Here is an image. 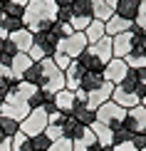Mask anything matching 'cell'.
<instances>
[{
  "label": "cell",
  "instance_id": "13",
  "mask_svg": "<svg viewBox=\"0 0 146 151\" xmlns=\"http://www.w3.org/2000/svg\"><path fill=\"white\" fill-rule=\"evenodd\" d=\"M84 74H87V70L79 65L77 60H72V65L65 70V89L77 92V89H79V84H82V79H84Z\"/></svg>",
  "mask_w": 146,
  "mask_h": 151
},
{
  "label": "cell",
  "instance_id": "22",
  "mask_svg": "<svg viewBox=\"0 0 146 151\" xmlns=\"http://www.w3.org/2000/svg\"><path fill=\"white\" fill-rule=\"evenodd\" d=\"M17 82H20V79L12 77V72H10V67H8V65H0V99L15 89Z\"/></svg>",
  "mask_w": 146,
  "mask_h": 151
},
{
  "label": "cell",
  "instance_id": "45",
  "mask_svg": "<svg viewBox=\"0 0 146 151\" xmlns=\"http://www.w3.org/2000/svg\"><path fill=\"white\" fill-rule=\"evenodd\" d=\"M55 3H57V8H62V5H72L74 0H55Z\"/></svg>",
  "mask_w": 146,
  "mask_h": 151
},
{
  "label": "cell",
  "instance_id": "51",
  "mask_svg": "<svg viewBox=\"0 0 146 151\" xmlns=\"http://www.w3.org/2000/svg\"><path fill=\"white\" fill-rule=\"evenodd\" d=\"M141 104H144V106H146V97H144V102H141Z\"/></svg>",
  "mask_w": 146,
  "mask_h": 151
},
{
  "label": "cell",
  "instance_id": "23",
  "mask_svg": "<svg viewBox=\"0 0 146 151\" xmlns=\"http://www.w3.org/2000/svg\"><path fill=\"white\" fill-rule=\"evenodd\" d=\"M69 116H74L79 124H84L87 129H89L92 124L97 122V111H94V109H89L87 104H77V106H74V111H72Z\"/></svg>",
  "mask_w": 146,
  "mask_h": 151
},
{
  "label": "cell",
  "instance_id": "2",
  "mask_svg": "<svg viewBox=\"0 0 146 151\" xmlns=\"http://www.w3.org/2000/svg\"><path fill=\"white\" fill-rule=\"evenodd\" d=\"M144 97H146V87L136 79V74L131 70H129V74H126V79L122 82V84H117L114 92H111V102H117L119 106H124V109L139 106L144 102Z\"/></svg>",
  "mask_w": 146,
  "mask_h": 151
},
{
  "label": "cell",
  "instance_id": "47",
  "mask_svg": "<svg viewBox=\"0 0 146 151\" xmlns=\"http://www.w3.org/2000/svg\"><path fill=\"white\" fill-rule=\"evenodd\" d=\"M104 3H106V5H111V8H117V3H119V0H104Z\"/></svg>",
  "mask_w": 146,
  "mask_h": 151
},
{
  "label": "cell",
  "instance_id": "41",
  "mask_svg": "<svg viewBox=\"0 0 146 151\" xmlns=\"http://www.w3.org/2000/svg\"><path fill=\"white\" fill-rule=\"evenodd\" d=\"M52 60H55V65H57V67H60V70H62V72H65V70H67V67H69V65H72V57H67V55H62V52H57V55H55V57H52Z\"/></svg>",
  "mask_w": 146,
  "mask_h": 151
},
{
  "label": "cell",
  "instance_id": "33",
  "mask_svg": "<svg viewBox=\"0 0 146 151\" xmlns=\"http://www.w3.org/2000/svg\"><path fill=\"white\" fill-rule=\"evenodd\" d=\"M22 79L30 82V84H37V87H40V82H42V65H40V62H35V65L30 67L27 72H25Z\"/></svg>",
  "mask_w": 146,
  "mask_h": 151
},
{
  "label": "cell",
  "instance_id": "4",
  "mask_svg": "<svg viewBox=\"0 0 146 151\" xmlns=\"http://www.w3.org/2000/svg\"><path fill=\"white\" fill-rule=\"evenodd\" d=\"M30 111H32V106L25 102V99L17 97L15 89L0 99V116H10V119H15V122H22Z\"/></svg>",
  "mask_w": 146,
  "mask_h": 151
},
{
  "label": "cell",
  "instance_id": "29",
  "mask_svg": "<svg viewBox=\"0 0 146 151\" xmlns=\"http://www.w3.org/2000/svg\"><path fill=\"white\" fill-rule=\"evenodd\" d=\"M17 55L15 45L8 40V37H0V65H10V60Z\"/></svg>",
  "mask_w": 146,
  "mask_h": 151
},
{
  "label": "cell",
  "instance_id": "19",
  "mask_svg": "<svg viewBox=\"0 0 146 151\" xmlns=\"http://www.w3.org/2000/svg\"><path fill=\"white\" fill-rule=\"evenodd\" d=\"M32 65H35V62L30 60V55L17 52L15 57L10 60V65H8V67H10V72H12V77H15V79H22V77H25V72H27Z\"/></svg>",
  "mask_w": 146,
  "mask_h": 151
},
{
  "label": "cell",
  "instance_id": "50",
  "mask_svg": "<svg viewBox=\"0 0 146 151\" xmlns=\"http://www.w3.org/2000/svg\"><path fill=\"white\" fill-rule=\"evenodd\" d=\"M3 5H5V0H0V12H3Z\"/></svg>",
  "mask_w": 146,
  "mask_h": 151
},
{
  "label": "cell",
  "instance_id": "17",
  "mask_svg": "<svg viewBox=\"0 0 146 151\" xmlns=\"http://www.w3.org/2000/svg\"><path fill=\"white\" fill-rule=\"evenodd\" d=\"M55 106H57V111H60V114L69 116V114L74 111V106H77L74 92H69V89H62V92H57V94H55Z\"/></svg>",
  "mask_w": 146,
  "mask_h": 151
},
{
  "label": "cell",
  "instance_id": "30",
  "mask_svg": "<svg viewBox=\"0 0 146 151\" xmlns=\"http://www.w3.org/2000/svg\"><path fill=\"white\" fill-rule=\"evenodd\" d=\"M17 131H20V122H15V119H10V116H0V134L3 136L12 139Z\"/></svg>",
  "mask_w": 146,
  "mask_h": 151
},
{
  "label": "cell",
  "instance_id": "21",
  "mask_svg": "<svg viewBox=\"0 0 146 151\" xmlns=\"http://www.w3.org/2000/svg\"><path fill=\"white\" fill-rule=\"evenodd\" d=\"M89 50H92L94 55H97V57H99L101 62H104V65H106L109 60H114V52H111V37H109V35H104L99 42L89 45Z\"/></svg>",
  "mask_w": 146,
  "mask_h": 151
},
{
  "label": "cell",
  "instance_id": "53",
  "mask_svg": "<svg viewBox=\"0 0 146 151\" xmlns=\"http://www.w3.org/2000/svg\"><path fill=\"white\" fill-rule=\"evenodd\" d=\"M141 151H146V149H141Z\"/></svg>",
  "mask_w": 146,
  "mask_h": 151
},
{
  "label": "cell",
  "instance_id": "11",
  "mask_svg": "<svg viewBox=\"0 0 146 151\" xmlns=\"http://www.w3.org/2000/svg\"><path fill=\"white\" fill-rule=\"evenodd\" d=\"M111 92H114V84L104 79V82H101V84H99L94 92H87V106L97 111L104 102H109V99H111Z\"/></svg>",
  "mask_w": 146,
  "mask_h": 151
},
{
  "label": "cell",
  "instance_id": "3",
  "mask_svg": "<svg viewBox=\"0 0 146 151\" xmlns=\"http://www.w3.org/2000/svg\"><path fill=\"white\" fill-rule=\"evenodd\" d=\"M42 65V82H40V89H45L47 94H57L65 89V72L55 65L52 57L47 60H40Z\"/></svg>",
  "mask_w": 146,
  "mask_h": 151
},
{
  "label": "cell",
  "instance_id": "25",
  "mask_svg": "<svg viewBox=\"0 0 146 151\" xmlns=\"http://www.w3.org/2000/svg\"><path fill=\"white\" fill-rule=\"evenodd\" d=\"M72 20L77 17V20H94L92 17V0H74L72 5Z\"/></svg>",
  "mask_w": 146,
  "mask_h": 151
},
{
  "label": "cell",
  "instance_id": "10",
  "mask_svg": "<svg viewBox=\"0 0 146 151\" xmlns=\"http://www.w3.org/2000/svg\"><path fill=\"white\" fill-rule=\"evenodd\" d=\"M101 74H104V79H106V82H111V84L117 87V84H122V82L126 79V74H129V67H126V62H124V60H117V57H114V60L106 62V67H104V72H101Z\"/></svg>",
  "mask_w": 146,
  "mask_h": 151
},
{
  "label": "cell",
  "instance_id": "1",
  "mask_svg": "<svg viewBox=\"0 0 146 151\" xmlns=\"http://www.w3.org/2000/svg\"><path fill=\"white\" fill-rule=\"evenodd\" d=\"M57 20V3L55 0H30L22 12V25L32 35L47 32Z\"/></svg>",
  "mask_w": 146,
  "mask_h": 151
},
{
  "label": "cell",
  "instance_id": "20",
  "mask_svg": "<svg viewBox=\"0 0 146 151\" xmlns=\"http://www.w3.org/2000/svg\"><path fill=\"white\" fill-rule=\"evenodd\" d=\"M77 62H79L82 67H84L87 72H104V67H106V65H104V62H101V60L97 57V55L92 52L89 47H87L84 52H82L79 57H77Z\"/></svg>",
  "mask_w": 146,
  "mask_h": 151
},
{
  "label": "cell",
  "instance_id": "27",
  "mask_svg": "<svg viewBox=\"0 0 146 151\" xmlns=\"http://www.w3.org/2000/svg\"><path fill=\"white\" fill-rule=\"evenodd\" d=\"M104 35H106V30H104V22H99V20H92V22H89V27L84 30V37H87V42H89V45L99 42Z\"/></svg>",
  "mask_w": 146,
  "mask_h": 151
},
{
  "label": "cell",
  "instance_id": "5",
  "mask_svg": "<svg viewBox=\"0 0 146 151\" xmlns=\"http://www.w3.org/2000/svg\"><path fill=\"white\" fill-rule=\"evenodd\" d=\"M57 45H60V40L50 32H37L35 35V45H32V50H30V60L32 62H40V60H47V57H55L57 55Z\"/></svg>",
  "mask_w": 146,
  "mask_h": 151
},
{
  "label": "cell",
  "instance_id": "48",
  "mask_svg": "<svg viewBox=\"0 0 146 151\" xmlns=\"http://www.w3.org/2000/svg\"><path fill=\"white\" fill-rule=\"evenodd\" d=\"M12 3H17V5H22V8H25V5H27L30 0H12Z\"/></svg>",
  "mask_w": 146,
  "mask_h": 151
},
{
  "label": "cell",
  "instance_id": "32",
  "mask_svg": "<svg viewBox=\"0 0 146 151\" xmlns=\"http://www.w3.org/2000/svg\"><path fill=\"white\" fill-rule=\"evenodd\" d=\"M50 32H52L57 40H62V37H69L74 30H72V25H69V22H60V20H55V22H52V27H50Z\"/></svg>",
  "mask_w": 146,
  "mask_h": 151
},
{
  "label": "cell",
  "instance_id": "36",
  "mask_svg": "<svg viewBox=\"0 0 146 151\" xmlns=\"http://www.w3.org/2000/svg\"><path fill=\"white\" fill-rule=\"evenodd\" d=\"M30 141H32V151H50V144H52L45 134H37V136H32Z\"/></svg>",
  "mask_w": 146,
  "mask_h": 151
},
{
  "label": "cell",
  "instance_id": "8",
  "mask_svg": "<svg viewBox=\"0 0 146 151\" xmlns=\"http://www.w3.org/2000/svg\"><path fill=\"white\" fill-rule=\"evenodd\" d=\"M87 47H89V42H87L84 32H72L69 37H62V40H60V45H57V52H62V55H67V57L77 60Z\"/></svg>",
  "mask_w": 146,
  "mask_h": 151
},
{
  "label": "cell",
  "instance_id": "42",
  "mask_svg": "<svg viewBox=\"0 0 146 151\" xmlns=\"http://www.w3.org/2000/svg\"><path fill=\"white\" fill-rule=\"evenodd\" d=\"M131 144H134V146L141 151V149H146V134L141 131V134H134V139H131Z\"/></svg>",
  "mask_w": 146,
  "mask_h": 151
},
{
  "label": "cell",
  "instance_id": "34",
  "mask_svg": "<svg viewBox=\"0 0 146 151\" xmlns=\"http://www.w3.org/2000/svg\"><path fill=\"white\" fill-rule=\"evenodd\" d=\"M22 12H25L22 5L12 3V0H5V5H3V15L5 17H22Z\"/></svg>",
  "mask_w": 146,
  "mask_h": 151
},
{
  "label": "cell",
  "instance_id": "7",
  "mask_svg": "<svg viewBox=\"0 0 146 151\" xmlns=\"http://www.w3.org/2000/svg\"><path fill=\"white\" fill-rule=\"evenodd\" d=\"M47 124H50V116H47V111L42 109V106H37V109H32L27 116L20 122V131L25 136H37V134H45V129H47Z\"/></svg>",
  "mask_w": 146,
  "mask_h": 151
},
{
  "label": "cell",
  "instance_id": "44",
  "mask_svg": "<svg viewBox=\"0 0 146 151\" xmlns=\"http://www.w3.org/2000/svg\"><path fill=\"white\" fill-rule=\"evenodd\" d=\"M0 151H12V139L3 136V139H0Z\"/></svg>",
  "mask_w": 146,
  "mask_h": 151
},
{
  "label": "cell",
  "instance_id": "14",
  "mask_svg": "<svg viewBox=\"0 0 146 151\" xmlns=\"http://www.w3.org/2000/svg\"><path fill=\"white\" fill-rule=\"evenodd\" d=\"M8 40L15 45L17 52H25V55H27L30 50H32V45H35V35L30 32L27 27H20L17 32H10V35H8Z\"/></svg>",
  "mask_w": 146,
  "mask_h": 151
},
{
  "label": "cell",
  "instance_id": "6",
  "mask_svg": "<svg viewBox=\"0 0 146 151\" xmlns=\"http://www.w3.org/2000/svg\"><path fill=\"white\" fill-rule=\"evenodd\" d=\"M124 119H126V109H124V106H119L117 102H111V99H109V102H104L97 109V122L104 124V127H109L111 131L122 127Z\"/></svg>",
  "mask_w": 146,
  "mask_h": 151
},
{
  "label": "cell",
  "instance_id": "15",
  "mask_svg": "<svg viewBox=\"0 0 146 151\" xmlns=\"http://www.w3.org/2000/svg\"><path fill=\"white\" fill-rule=\"evenodd\" d=\"M119 17H124V20H131L134 22L139 15H141V0H119L117 8H114Z\"/></svg>",
  "mask_w": 146,
  "mask_h": 151
},
{
  "label": "cell",
  "instance_id": "26",
  "mask_svg": "<svg viewBox=\"0 0 146 151\" xmlns=\"http://www.w3.org/2000/svg\"><path fill=\"white\" fill-rule=\"evenodd\" d=\"M111 15H114V8H111V5H106L104 0H92V17H94V20L106 22Z\"/></svg>",
  "mask_w": 146,
  "mask_h": 151
},
{
  "label": "cell",
  "instance_id": "12",
  "mask_svg": "<svg viewBox=\"0 0 146 151\" xmlns=\"http://www.w3.org/2000/svg\"><path fill=\"white\" fill-rule=\"evenodd\" d=\"M131 47H134V30L111 37V52L117 60H124L126 55H131Z\"/></svg>",
  "mask_w": 146,
  "mask_h": 151
},
{
  "label": "cell",
  "instance_id": "38",
  "mask_svg": "<svg viewBox=\"0 0 146 151\" xmlns=\"http://www.w3.org/2000/svg\"><path fill=\"white\" fill-rule=\"evenodd\" d=\"M131 139H134V134H131V131H126L124 127L114 129V144H124V141H131Z\"/></svg>",
  "mask_w": 146,
  "mask_h": 151
},
{
  "label": "cell",
  "instance_id": "46",
  "mask_svg": "<svg viewBox=\"0 0 146 151\" xmlns=\"http://www.w3.org/2000/svg\"><path fill=\"white\" fill-rule=\"evenodd\" d=\"M0 37H8V32L3 30V12H0Z\"/></svg>",
  "mask_w": 146,
  "mask_h": 151
},
{
  "label": "cell",
  "instance_id": "16",
  "mask_svg": "<svg viewBox=\"0 0 146 151\" xmlns=\"http://www.w3.org/2000/svg\"><path fill=\"white\" fill-rule=\"evenodd\" d=\"M104 30H106V35H109V37H117V35H122V32L134 30V22H131V20H124V17H119L117 12H114L109 20L104 22Z\"/></svg>",
  "mask_w": 146,
  "mask_h": 151
},
{
  "label": "cell",
  "instance_id": "52",
  "mask_svg": "<svg viewBox=\"0 0 146 151\" xmlns=\"http://www.w3.org/2000/svg\"><path fill=\"white\" fill-rule=\"evenodd\" d=\"M0 139H3V134H0Z\"/></svg>",
  "mask_w": 146,
  "mask_h": 151
},
{
  "label": "cell",
  "instance_id": "39",
  "mask_svg": "<svg viewBox=\"0 0 146 151\" xmlns=\"http://www.w3.org/2000/svg\"><path fill=\"white\" fill-rule=\"evenodd\" d=\"M50 151H72V141L69 139H57L50 144Z\"/></svg>",
  "mask_w": 146,
  "mask_h": 151
},
{
  "label": "cell",
  "instance_id": "37",
  "mask_svg": "<svg viewBox=\"0 0 146 151\" xmlns=\"http://www.w3.org/2000/svg\"><path fill=\"white\" fill-rule=\"evenodd\" d=\"M45 136H47L50 141L65 139V136H62V127H60V124H47V129H45Z\"/></svg>",
  "mask_w": 146,
  "mask_h": 151
},
{
  "label": "cell",
  "instance_id": "43",
  "mask_svg": "<svg viewBox=\"0 0 146 151\" xmlns=\"http://www.w3.org/2000/svg\"><path fill=\"white\" fill-rule=\"evenodd\" d=\"M111 151H139V149H136L131 141H124V144H114Z\"/></svg>",
  "mask_w": 146,
  "mask_h": 151
},
{
  "label": "cell",
  "instance_id": "49",
  "mask_svg": "<svg viewBox=\"0 0 146 151\" xmlns=\"http://www.w3.org/2000/svg\"><path fill=\"white\" fill-rule=\"evenodd\" d=\"M141 15H146V0H141Z\"/></svg>",
  "mask_w": 146,
  "mask_h": 151
},
{
  "label": "cell",
  "instance_id": "28",
  "mask_svg": "<svg viewBox=\"0 0 146 151\" xmlns=\"http://www.w3.org/2000/svg\"><path fill=\"white\" fill-rule=\"evenodd\" d=\"M104 82V74L101 72H87L84 74V79H82V84H79V89H84V92H94L97 87Z\"/></svg>",
  "mask_w": 146,
  "mask_h": 151
},
{
  "label": "cell",
  "instance_id": "18",
  "mask_svg": "<svg viewBox=\"0 0 146 151\" xmlns=\"http://www.w3.org/2000/svg\"><path fill=\"white\" fill-rule=\"evenodd\" d=\"M60 127H62V136H65V139H69V141H77L79 136L87 131V127H84V124H79L74 116H65Z\"/></svg>",
  "mask_w": 146,
  "mask_h": 151
},
{
  "label": "cell",
  "instance_id": "9",
  "mask_svg": "<svg viewBox=\"0 0 146 151\" xmlns=\"http://www.w3.org/2000/svg\"><path fill=\"white\" fill-rule=\"evenodd\" d=\"M122 127L126 131H131V134H146V106L139 104V106H131V109H126V119Z\"/></svg>",
  "mask_w": 146,
  "mask_h": 151
},
{
  "label": "cell",
  "instance_id": "24",
  "mask_svg": "<svg viewBox=\"0 0 146 151\" xmlns=\"http://www.w3.org/2000/svg\"><path fill=\"white\" fill-rule=\"evenodd\" d=\"M92 131H94V136H97V141H99V146H114V131L109 129V127H104V124H99V122H94L92 127H89Z\"/></svg>",
  "mask_w": 146,
  "mask_h": 151
},
{
  "label": "cell",
  "instance_id": "31",
  "mask_svg": "<svg viewBox=\"0 0 146 151\" xmlns=\"http://www.w3.org/2000/svg\"><path fill=\"white\" fill-rule=\"evenodd\" d=\"M12 151H32V141H30V136H25L22 131H17V134L12 136Z\"/></svg>",
  "mask_w": 146,
  "mask_h": 151
},
{
  "label": "cell",
  "instance_id": "35",
  "mask_svg": "<svg viewBox=\"0 0 146 151\" xmlns=\"http://www.w3.org/2000/svg\"><path fill=\"white\" fill-rule=\"evenodd\" d=\"M20 27H25V25H22V17H5L3 15V30H5V32H17V30H20Z\"/></svg>",
  "mask_w": 146,
  "mask_h": 151
},
{
  "label": "cell",
  "instance_id": "40",
  "mask_svg": "<svg viewBox=\"0 0 146 151\" xmlns=\"http://www.w3.org/2000/svg\"><path fill=\"white\" fill-rule=\"evenodd\" d=\"M57 20L60 22H72V8H69V5L57 8Z\"/></svg>",
  "mask_w": 146,
  "mask_h": 151
}]
</instances>
